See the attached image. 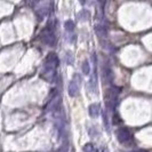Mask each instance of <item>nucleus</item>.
Instances as JSON below:
<instances>
[{
	"mask_svg": "<svg viewBox=\"0 0 152 152\" xmlns=\"http://www.w3.org/2000/svg\"><path fill=\"white\" fill-rule=\"evenodd\" d=\"M121 88L117 86H111L107 91L105 93V104H107V110H115L117 103H118V95L120 94Z\"/></svg>",
	"mask_w": 152,
	"mask_h": 152,
	"instance_id": "f257e3e1",
	"label": "nucleus"
},
{
	"mask_svg": "<svg viewBox=\"0 0 152 152\" xmlns=\"http://www.w3.org/2000/svg\"><path fill=\"white\" fill-rule=\"evenodd\" d=\"M40 37H41V40H42V42L46 44L47 46H50V47H53V46L56 45V36H55V28H54V24L52 22H49L47 25H46V28L42 30L41 32V34H40Z\"/></svg>",
	"mask_w": 152,
	"mask_h": 152,
	"instance_id": "f03ea898",
	"label": "nucleus"
},
{
	"mask_svg": "<svg viewBox=\"0 0 152 152\" xmlns=\"http://www.w3.org/2000/svg\"><path fill=\"white\" fill-rule=\"evenodd\" d=\"M117 140L119 141V143L121 144H129L133 141V134L130 133V130L126 127L119 128L117 130Z\"/></svg>",
	"mask_w": 152,
	"mask_h": 152,
	"instance_id": "7ed1b4c3",
	"label": "nucleus"
},
{
	"mask_svg": "<svg viewBox=\"0 0 152 152\" xmlns=\"http://www.w3.org/2000/svg\"><path fill=\"white\" fill-rule=\"evenodd\" d=\"M102 76H103V80H104L105 84L112 85L114 75H113L112 69H111V66H110L109 64H105V65L103 66V69H102Z\"/></svg>",
	"mask_w": 152,
	"mask_h": 152,
	"instance_id": "20e7f679",
	"label": "nucleus"
},
{
	"mask_svg": "<svg viewBox=\"0 0 152 152\" xmlns=\"http://www.w3.org/2000/svg\"><path fill=\"white\" fill-rule=\"evenodd\" d=\"M58 64H60V61H58L57 55L55 53H49L47 55V57H46L45 64H44V65L49 66V68H53V69H57Z\"/></svg>",
	"mask_w": 152,
	"mask_h": 152,
	"instance_id": "39448f33",
	"label": "nucleus"
},
{
	"mask_svg": "<svg viewBox=\"0 0 152 152\" xmlns=\"http://www.w3.org/2000/svg\"><path fill=\"white\" fill-rule=\"evenodd\" d=\"M64 28H65V31L69 34L68 40L70 42H75L76 40V34H75V22L71 21V20H68L65 24H64Z\"/></svg>",
	"mask_w": 152,
	"mask_h": 152,
	"instance_id": "423d86ee",
	"label": "nucleus"
},
{
	"mask_svg": "<svg viewBox=\"0 0 152 152\" xmlns=\"http://www.w3.org/2000/svg\"><path fill=\"white\" fill-rule=\"evenodd\" d=\"M87 88L91 91V94H96L97 93V79H96V69L94 70V73L91 75V80L87 85Z\"/></svg>",
	"mask_w": 152,
	"mask_h": 152,
	"instance_id": "0eeeda50",
	"label": "nucleus"
},
{
	"mask_svg": "<svg viewBox=\"0 0 152 152\" xmlns=\"http://www.w3.org/2000/svg\"><path fill=\"white\" fill-rule=\"evenodd\" d=\"M79 86L80 85L78 84L77 81H75L73 79L70 81V84H69V95L71 97H76L77 95H78V93H79Z\"/></svg>",
	"mask_w": 152,
	"mask_h": 152,
	"instance_id": "6e6552de",
	"label": "nucleus"
},
{
	"mask_svg": "<svg viewBox=\"0 0 152 152\" xmlns=\"http://www.w3.org/2000/svg\"><path fill=\"white\" fill-rule=\"evenodd\" d=\"M88 113L91 115V118H96V117H99V113H101V105H99V103H93L89 105L88 107Z\"/></svg>",
	"mask_w": 152,
	"mask_h": 152,
	"instance_id": "1a4fd4ad",
	"label": "nucleus"
},
{
	"mask_svg": "<svg viewBox=\"0 0 152 152\" xmlns=\"http://www.w3.org/2000/svg\"><path fill=\"white\" fill-rule=\"evenodd\" d=\"M95 33L101 37V38H107V29L103 25H96L95 26Z\"/></svg>",
	"mask_w": 152,
	"mask_h": 152,
	"instance_id": "9d476101",
	"label": "nucleus"
},
{
	"mask_svg": "<svg viewBox=\"0 0 152 152\" xmlns=\"http://www.w3.org/2000/svg\"><path fill=\"white\" fill-rule=\"evenodd\" d=\"M78 20H80V21H87V20H89V17H91V13H89V10H87V9H83L81 12H79L78 13Z\"/></svg>",
	"mask_w": 152,
	"mask_h": 152,
	"instance_id": "9b49d317",
	"label": "nucleus"
},
{
	"mask_svg": "<svg viewBox=\"0 0 152 152\" xmlns=\"http://www.w3.org/2000/svg\"><path fill=\"white\" fill-rule=\"evenodd\" d=\"M83 73L86 75V76L91 75V64H89V62L87 61V60L83 63Z\"/></svg>",
	"mask_w": 152,
	"mask_h": 152,
	"instance_id": "f8f14e48",
	"label": "nucleus"
},
{
	"mask_svg": "<svg viewBox=\"0 0 152 152\" xmlns=\"http://www.w3.org/2000/svg\"><path fill=\"white\" fill-rule=\"evenodd\" d=\"M65 62L69 65H72L75 63V56L71 52H66V55H65Z\"/></svg>",
	"mask_w": 152,
	"mask_h": 152,
	"instance_id": "ddd939ff",
	"label": "nucleus"
},
{
	"mask_svg": "<svg viewBox=\"0 0 152 152\" xmlns=\"http://www.w3.org/2000/svg\"><path fill=\"white\" fill-rule=\"evenodd\" d=\"M83 150H84V152H99L97 151V149L94 146V144H91V143H87V144H85Z\"/></svg>",
	"mask_w": 152,
	"mask_h": 152,
	"instance_id": "4468645a",
	"label": "nucleus"
},
{
	"mask_svg": "<svg viewBox=\"0 0 152 152\" xmlns=\"http://www.w3.org/2000/svg\"><path fill=\"white\" fill-rule=\"evenodd\" d=\"M121 122V120H120V117L118 115L117 113L113 114V124L114 125H118V124H120Z\"/></svg>",
	"mask_w": 152,
	"mask_h": 152,
	"instance_id": "2eb2a0df",
	"label": "nucleus"
},
{
	"mask_svg": "<svg viewBox=\"0 0 152 152\" xmlns=\"http://www.w3.org/2000/svg\"><path fill=\"white\" fill-rule=\"evenodd\" d=\"M103 119H104V125H105L107 129H109V122H107V111H104V112H103Z\"/></svg>",
	"mask_w": 152,
	"mask_h": 152,
	"instance_id": "dca6fc26",
	"label": "nucleus"
},
{
	"mask_svg": "<svg viewBox=\"0 0 152 152\" xmlns=\"http://www.w3.org/2000/svg\"><path fill=\"white\" fill-rule=\"evenodd\" d=\"M130 152H148L145 150H135V151H130Z\"/></svg>",
	"mask_w": 152,
	"mask_h": 152,
	"instance_id": "f3484780",
	"label": "nucleus"
}]
</instances>
